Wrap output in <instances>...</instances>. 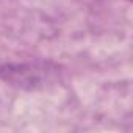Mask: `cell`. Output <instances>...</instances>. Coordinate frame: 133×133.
<instances>
[{
    "label": "cell",
    "instance_id": "obj_1",
    "mask_svg": "<svg viewBox=\"0 0 133 133\" xmlns=\"http://www.w3.org/2000/svg\"><path fill=\"white\" fill-rule=\"evenodd\" d=\"M0 78L17 89L41 91L49 89L61 82L63 69L59 64L44 59H35L28 63H8L0 66Z\"/></svg>",
    "mask_w": 133,
    "mask_h": 133
}]
</instances>
